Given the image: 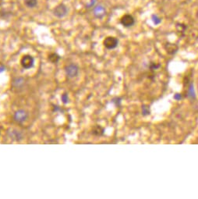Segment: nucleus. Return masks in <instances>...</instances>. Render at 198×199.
I'll return each instance as SVG.
<instances>
[{"label":"nucleus","mask_w":198,"mask_h":199,"mask_svg":"<svg viewBox=\"0 0 198 199\" xmlns=\"http://www.w3.org/2000/svg\"><path fill=\"white\" fill-rule=\"evenodd\" d=\"M165 49L167 50V52L169 54H174L178 50V46L176 44H171L168 43L165 45Z\"/></svg>","instance_id":"1a4fd4ad"},{"label":"nucleus","mask_w":198,"mask_h":199,"mask_svg":"<svg viewBox=\"0 0 198 199\" xmlns=\"http://www.w3.org/2000/svg\"><path fill=\"white\" fill-rule=\"evenodd\" d=\"M25 4L27 7L33 8L37 5V0H25Z\"/></svg>","instance_id":"ddd939ff"},{"label":"nucleus","mask_w":198,"mask_h":199,"mask_svg":"<svg viewBox=\"0 0 198 199\" xmlns=\"http://www.w3.org/2000/svg\"><path fill=\"white\" fill-rule=\"evenodd\" d=\"M189 96L191 98H195V92L194 89H193V84H190V88H189Z\"/></svg>","instance_id":"4468645a"},{"label":"nucleus","mask_w":198,"mask_h":199,"mask_svg":"<svg viewBox=\"0 0 198 199\" xmlns=\"http://www.w3.org/2000/svg\"><path fill=\"white\" fill-rule=\"evenodd\" d=\"M159 66H160V65H157V66H156V64H154V63H152V65H151V68H152V69H157V68H159Z\"/></svg>","instance_id":"6ab92c4d"},{"label":"nucleus","mask_w":198,"mask_h":199,"mask_svg":"<svg viewBox=\"0 0 198 199\" xmlns=\"http://www.w3.org/2000/svg\"><path fill=\"white\" fill-rule=\"evenodd\" d=\"M142 112L144 115H147V114H149L150 111L147 106H142Z\"/></svg>","instance_id":"f3484780"},{"label":"nucleus","mask_w":198,"mask_h":199,"mask_svg":"<svg viewBox=\"0 0 198 199\" xmlns=\"http://www.w3.org/2000/svg\"><path fill=\"white\" fill-rule=\"evenodd\" d=\"M67 12H68V9L66 7L64 4H59V6L55 8L54 10V14L59 18H62L67 15Z\"/></svg>","instance_id":"39448f33"},{"label":"nucleus","mask_w":198,"mask_h":199,"mask_svg":"<svg viewBox=\"0 0 198 199\" xmlns=\"http://www.w3.org/2000/svg\"><path fill=\"white\" fill-rule=\"evenodd\" d=\"M6 69H5V67H4V66H0V73H2V72H3L4 70H5Z\"/></svg>","instance_id":"aec40b11"},{"label":"nucleus","mask_w":198,"mask_h":199,"mask_svg":"<svg viewBox=\"0 0 198 199\" xmlns=\"http://www.w3.org/2000/svg\"><path fill=\"white\" fill-rule=\"evenodd\" d=\"M27 117H28V114L26 111L23 110V109H19L14 113V120L17 123H23L27 120Z\"/></svg>","instance_id":"423d86ee"},{"label":"nucleus","mask_w":198,"mask_h":199,"mask_svg":"<svg viewBox=\"0 0 198 199\" xmlns=\"http://www.w3.org/2000/svg\"><path fill=\"white\" fill-rule=\"evenodd\" d=\"M65 71L69 78H73L77 76L78 73H79V67L74 63H71V64L66 66Z\"/></svg>","instance_id":"f03ea898"},{"label":"nucleus","mask_w":198,"mask_h":199,"mask_svg":"<svg viewBox=\"0 0 198 199\" xmlns=\"http://www.w3.org/2000/svg\"><path fill=\"white\" fill-rule=\"evenodd\" d=\"M9 135L11 138V139L15 140V141H21V140H22L23 138V135H21V133H20L17 130H13L11 132H9Z\"/></svg>","instance_id":"6e6552de"},{"label":"nucleus","mask_w":198,"mask_h":199,"mask_svg":"<svg viewBox=\"0 0 198 199\" xmlns=\"http://www.w3.org/2000/svg\"><path fill=\"white\" fill-rule=\"evenodd\" d=\"M152 21L154 24H159L161 23V19L157 16V15H153L152 16Z\"/></svg>","instance_id":"2eb2a0df"},{"label":"nucleus","mask_w":198,"mask_h":199,"mask_svg":"<svg viewBox=\"0 0 198 199\" xmlns=\"http://www.w3.org/2000/svg\"><path fill=\"white\" fill-rule=\"evenodd\" d=\"M48 59H49V61L51 62V63H56L59 62V59H60V56H59V55L56 53H52L49 55Z\"/></svg>","instance_id":"9d476101"},{"label":"nucleus","mask_w":198,"mask_h":199,"mask_svg":"<svg viewBox=\"0 0 198 199\" xmlns=\"http://www.w3.org/2000/svg\"><path fill=\"white\" fill-rule=\"evenodd\" d=\"M23 84H24V79H23V78H16V79L13 81V85L16 86V88L21 87V85H23Z\"/></svg>","instance_id":"f8f14e48"},{"label":"nucleus","mask_w":198,"mask_h":199,"mask_svg":"<svg viewBox=\"0 0 198 199\" xmlns=\"http://www.w3.org/2000/svg\"><path fill=\"white\" fill-rule=\"evenodd\" d=\"M61 98H62V101L64 104H67V103L69 102V97L67 94H63L62 95V97H61Z\"/></svg>","instance_id":"dca6fc26"},{"label":"nucleus","mask_w":198,"mask_h":199,"mask_svg":"<svg viewBox=\"0 0 198 199\" xmlns=\"http://www.w3.org/2000/svg\"><path fill=\"white\" fill-rule=\"evenodd\" d=\"M93 134L97 136H101L104 134V129L100 126H96L93 129Z\"/></svg>","instance_id":"9b49d317"},{"label":"nucleus","mask_w":198,"mask_h":199,"mask_svg":"<svg viewBox=\"0 0 198 199\" xmlns=\"http://www.w3.org/2000/svg\"><path fill=\"white\" fill-rule=\"evenodd\" d=\"M103 44L105 45V47L108 49H114L115 48H116L119 44V41L115 37H107L103 41Z\"/></svg>","instance_id":"7ed1b4c3"},{"label":"nucleus","mask_w":198,"mask_h":199,"mask_svg":"<svg viewBox=\"0 0 198 199\" xmlns=\"http://www.w3.org/2000/svg\"><path fill=\"white\" fill-rule=\"evenodd\" d=\"M121 24L125 27H132L135 24V20L133 17L130 14H126L121 18Z\"/></svg>","instance_id":"20e7f679"},{"label":"nucleus","mask_w":198,"mask_h":199,"mask_svg":"<svg viewBox=\"0 0 198 199\" xmlns=\"http://www.w3.org/2000/svg\"><path fill=\"white\" fill-rule=\"evenodd\" d=\"M21 64L23 68L24 69H30L35 64V59L30 55H25L22 57L21 60Z\"/></svg>","instance_id":"f257e3e1"},{"label":"nucleus","mask_w":198,"mask_h":199,"mask_svg":"<svg viewBox=\"0 0 198 199\" xmlns=\"http://www.w3.org/2000/svg\"><path fill=\"white\" fill-rule=\"evenodd\" d=\"M94 14L98 18L103 17L105 14V9L103 7H102V6L96 7L94 8Z\"/></svg>","instance_id":"0eeeda50"},{"label":"nucleus","mask_w":198,"mask_h":199,"mask_svg":"<svg viewBox=\"0 0 198 199\" xmlns=\"http://www.w3.org/2000/svg\"><path fill=\"white\" fill-rule=\"evenodd\" d=\"M181 98H182V95H181V94H176L174 96V98L176 100H180Z\"/></svg>","instance_id":"a211bd4d"}]
</instances>
